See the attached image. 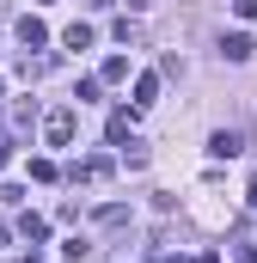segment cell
I'll list each match as a JSON object with an SVG mask.
<instances>
[{
    "label": "cell",
    "mask_w": 257,
    "mask_h": 263,
    "mask_svg": "<svg viewBox=\"0 0 257 263\" xmlns=\"http://www.w3.org/2000/svg\"><path fill=\"white\" fill-rule=\"evenodd\" d=\"M166 263H184V257H166Z\"/></svg>",
    "instance_id": "cell-23"
},
{
    "label": "cell",
    "mask_w": 257,
    "mask_h": 263,
    "mask_svg": "<svg viewBox=\"0 0 257 263\" xmlns=\"http://www.w3.org/2000/svg\"><path fill=\"white\" fill-rule=\"evenodd\" d=\"M98 80H104V86H117V80H128V55H111V62L98 67Z\"/></svg>",
    "instance_id": "cell-11"
},
{
    "label": "cell",
    "mask_w": 257,
    "mask_h": 263,
    "mask_svg": "<svg viewBox=\"0 0 257 263\" xmlns=\"http://www.w3.org/2000/svg\"><path fill=\"white\" fill-rule=\"evenodd\" d=\"M31 178H37V184H56L62 172H56V159H31Z\"/></svg>",
    "instance_id": "cell-15"
},
{
    "label": "cell",
    "mask_w": 257,
    "mask_h": 263,
    "mask_svg": "<svg viewBox=\"0 0 257 263\" xmlns=\"http://www.w3.org/2000/svg\"><path fill=\"white\" fill-rule=\"evenodd\" d=\"M19 43H25V49H43V43H49V25H43L37 12H25V18H19Z\"/></svg>",
    "instance_id": "cell-4"
},
{
    "label": "cell",
    "mask_w": 257,
    "mask_h": 263,
    "mask_svg": "<svg viewBox=\"0 0 257 263\" xmlns=\"http://www.w3.org/2000/svg\"><path fill=\"white\" fill-rule=\"evenodd\" d=\"M196 263H221V257H214V251H202V257H196Z\"/></svg>",
    "instance_id": "cell-18"
},
{
    "label": "cell",
    "mask_w": 257,
    "mask_h": 263,
    "mask_svg": "<svg viewBox=\"0 0 257 263\" xmlns=\"http://www.w3.org/2000/svg\"><path fill=\"white\" fill-rule=\"evenodd\" d=\"M233 12L239 18H257V0H233Z\"/></svg>",
    "instance_id": "cell-17"
},
{
    "label": "cell",
    "mask_w": 257,
    "mask_h": 263,
    "mask_svg": "<svg viewBox=\"0 0 257 263\" xmlns=\"http://www.w3.org/2000/svg\"><path fill=\"white\" fill-rule=\"evenodd\" d=\"M123 159H128V165H147V141H141V135H128V141H123Z\"/></svg>",
    "instance_id": "cell-13"
},
{
    "label": "cell",
    "mask_w": 257,
    "mask_h": 263,
    "mask_svg": "<svg viewBox=\"0 0 257 263\" xmlns=\"http://www.w3.org/2000/svg\"><path fill=\"white\" fill-rule=\"evenodd\" d=\"M245 196H251V208H257V178H251V190H245Z\"/></svg>",
    "instance_id": "cell-19"
},
{
    "label": "cell",
    "mask_w": 257,
    "mask_h": 263,
    "mask_svg": "<svg viewBox=\"0 0 257 263\" xmlns=\"http://www.w3.org/2000/svg\"><path fill=\"white\" fill-rule=\"evenodd\" d=\"M111 172H117V165H111V159H104V153H86V159H80V165H74V172H67V178H74V184H104V178H111Z\"/></svg>",
    "instance_id": "cell-2"
},
{
    "label": "cell",
    "mask_w": 257,
    "mask_h": 263,
    "mask_svg": "<svg viewBox=\"0 0 257 263\" xmlns=\"http://www.w3.org/2000/svg\"><path fill=\"white\" fill-rule=\"evenodd\" d=\"M123 220H128L123 202H104V208H98V227H123Z\"/></svg>",
    "instance_id": "cell-12"
},
{
    "label": "cell",
    "mask_w": 257,
    "mask_h": 263,
    "mask_svg": "<svg viewBox=\"0 0 257 263\" xmlns=\"http://www.w3.org/2000/svg\"><path fill=\"white\" fill-rule=\"evenodd\" d=\"M104 135H111V141L123 147L128 135H135V117H128V110H111V123H104Z\"/></svg>",
    "instance_id": "cell-8"
},
{
    "label": "cell",
    "mask_w": 257,
    "mask_h": 263,
    "mask_svg": "<svg viewBox=\"0 0 257 263\" xmlns=\"http://www.w3.org/2000/svg\"><path fill=\"white\" fill-rule=\"evenodd\" d=\"M233 263H257V251H251V245H245V239L233 245Z\"/></svg>",
    "instance_id": "cell-16"
},
{
    "label": "cell",
    "mask_w": 257,
    "mask_h": 263,
    "mask_svg": "<svg viewBox=\"0 0 257 263\" xmlns=\"http://www.w3.org/2000/svg\"><path fill=\"white\" fill-rule=\"evenodd\" d=\"M19 233H25L31 245H43V239H49V220H43V214H25V220H19Z\"/></svg>",
    "instance_id": "cell-10"
},
{
    "label": "cell",
    "mask_w": 257,
    "mask_h": 263,
    "mask_svg": "<svg viewBox=\"0 0 257 263\" xmlns=\"http://www.w3.org/2000/svg\"><path fill=\"white\" fill-rule=\"evenodd\" d=\"M86 6H117V0H86Z\"/></svg>",
    "instance_id": "cell-20"
},
{
    "label": "cell",
    "mask_w": 257,
    "mask_h": 263,
    "mask_svg": "<svg viewBox=\"0 0 257 263\" xmlns=\"http://www.w3.org/2000/svg\"><path fill=\"white\" fill-rule=\"evenodd\" d=\"M147 104H159V73H141L135 80V110H147Z\"/></svg>",
    "instance_id": "cell-7"
},
{
    "label": "cell",
    "mask_w": 257,
    "mask_h": 263,
    "mask_svg": "<svg viewBox=\"0 0 257 263\" xmlns=\"http://www.w3.org/2000/svg\"><path fill=\"white\" fill-rule=\"evenodd\" d=\"M31 129H43V123H37V104H12V135L31 141Z\"/></svg>",
    "instance_id": "cell-6"
},
{
    "label": "cell",
    "mask_w": 257,
    "mask_h": 263,
    "mask_svg": "<svg viewBox=\"0 0 257 263\" xmlns=\"http://www.w3.org/2000/svg\"><path fill=\"white\" fill-rule=\"evenodd\" d=\"M74 129H80L74 104H62V110H49V117H43V141H49V147H67V141H74Z\"/></svg>",
    "instance_id": "cell-1"
},
{
    "label": "cell",
    "mask_w": 257,
    "mask_h": 263,
    "mask_svg": "<svg viewBox=\"0 0 257 263\" xmlns=\"http://www.w3.org/2000/svg\"><path fill=\"white\" fill-rule=\"evenodd\" d=\"M221 55H227V62H251V37H245V31H227V37H221Z\"/></svg>",
    "instance_id": "cell-5"
},
{
    "label": "cell",
    "mask_w": 257,
    "mask_h": 263,
    "mask_svg": "<svg viewBox=\"0 0 257 263\" xmlns=\"http://www.w3.org/2000/svg\"><path fill=\"white\" fill-rule=\"evenodd\" d=\"M0 165H6V147H0Z\"/></svg>",
    "instance_id": "cell-22"
},
{
    "label": "cell",
    "mask_w": 257,
    "mask_h": 263,
    "mask_svg": "<svg viewBox=\"0 0 257 263\" xmlns=\"http://www.w3.org/2000/svg\"><path fill=\"white\" fill-rule=\"evenodd\" d=\"M19 263H43V257H19Z\"/></svg>",
    "instance_id": "cell-21"
},
{
    "label": "cell",
    "mask_w": 257,
    "mask_h": 263,
    "mask_svg": "<svg viewBox=\"0 0 257 263\" xmlns=\"http://www.w3.org/2000/svg\"><path fill=\"white\" fill-rule=\"evenodd\" d=\"M98 92H104V80H98V73H92V80H80V86H74V98H80V104H92V98H98Z\"/></svg>",
    "instance_id": "cell-14"
},
{
    "label": "cell",
    "mask_w": 257,
    "mask_h": 263,
    "mask_svg": "<svg viewBox=\"0 0 257 263\" xmlns=\"http://www.w3.org/2000/svg\"><path fill=\"white\" fill-rule=\"evenodd\" d=\"M62 43H67V49H92V43H98V31H92V25H67Z\"/></svg>",
    "instance_id": "cell-9"
},
{
    "label": "cell",
    "mask_w": 257,
    "mask_h": 263,
    "mask_svg": "<svg viewBox=\"0 0 257 263\" xmlns=\"http://www.w3.org/2000/svg\"><path fill=\"white\" fill-rule=\"evenodd\" d=\"M245 153V135L239 129H214L208 135V159H239Z\"/></svg>",
    "instance_id": "cell-3"
}]
</instances>
